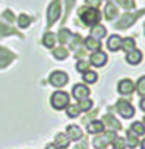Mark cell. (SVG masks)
I'll list each match as a JSON object with an SVG mask.
<instances>
[{"label":"cell","mask_w":145,"mask_h":149,"mask_svg":"<svg viewBox=\"0 0 145 149\" xmlns=\"http://www.w3.org/2000/svg\"><path fill=\"white\" fill-rule=\"evenodd\" d=\"M78 17L81 19V22L84 25L94 27L102 21V13L98 11V8H92V6L86 5V6L78 8Z\"/></svg>","instance_id":"1"},{"label":"cell","mask_w":145,"mask_h":149,"mask_svg":"<svg viewBox=\"0 0 145 149\" xmlns=\"http://www.w3.org/2000/svg\"><path fill=\"white\" fill-rule=\"evenodd\" d=\"M115 136H117L115 132L108 129V130H103V132H100V134H97V136L94 138L92 144H94L95 149H106L109 144H112Z\"/></svg>","instance_id":"2"},{"label":"cell","mask_w":145,"mask_h":149,"mask_svg":"<svg viewBox=\"0 0 145 149\" xmlns=\"http://www.w3.org/2000/svg\"><path fill=\"white\" fill-rule=\"evenodd\" d=\"M144 14H145V10H139V11H134V13H125L122 17L114 24V27L117 30H125V29H128V27H131L133 24Z\"/></svg>","instance_id":"3"},{"label":"cell","mask_w":145,"mask_h":149,"mask_svg":"<svg viewBox=\"0 0 145 149\" xmlns=\"http://www.w3.org/2000/svg\"><path fill=\"white\" fill-rule=\"evenodd\" d=\"M69 100H70V96L67 94L66 91H59L58 90L50 96V104H52V107H53L55 110H63V108H66L70 104Z\"/></svg>","instance_id":"4"},{"label":"cell","mask_w":145,"mask_h":149,"mask_svg":"<svg viewBox=\"0 0 145 149\" xmlns=\"http://www.w3.org/2000/svg\"><path fill=\"white\" fill-rule=\"evenodd\" d=\"M115 110H117V113H120V116H123L125 119H130L134 116V107L131 105L130 100L119 99L117 104H115Z\"/></svg>","instance_id":"5"},{"label":"cell","mask_w":145,"mask_h":149,"mask_svg":"<svg viewBox=\"0 0 145 149\" xmlns=\"http://www.w3.org/2000/svg\"><path fill=\"white\" fill-rule=\"evenodd\" d=\"M59 16H61V3H59V0H53L47 10V24L53 25L59 19Z\"/></svg>","instance_id":"6"},{"label":"cell","mask_w":145,"mask_h":149,"mask_svg":"<svg viewBox=\"0 0 145 149\" xmlns=\"http://www.w3.org/2000/svg\"><path fill=\"white\" fill-rule=\"evenodd\" d=\"M48 82H50V85H53L55 88H61L69 82V77H67V74L63 71H53L48 75Z\"/></svg>","instance_id":"7"},{"label":"cell","mask_w":145,"mask_h":149,"mask_svg":"<svg viewBox=\"0 0 145 149\" xmlns=\"http://www.w3.org/2000/svg\"><path fill=\"white\" fill-rule=\"evenodd\" d=\"M117 91L122 96H131L136 91V83L131 79H122L117 85Z\"/></svg>","instance_id":"8"},{"label":"cell","mask_w":145,"mask_h":149,"mask_svg":"<svg viewBox=\"0 0 145 149\" xmlns=\"http://www.w3.org/2000/svg\"><path fill=\"white\" fill-rule=\"evenodd\" d=\"M89 94H91V90L87 88V85H84V83H75V85L72 86V96H74L76 100L86 99Z\"/></svg>","instance_id":"9"},{"label":"cell","mask_w":145,"mask_h":149,"mask_svg":"<svg viewBox=\"0 0 145 149\" xmlns=\"http://www.w3.org/2000/svg\"><path fill=\"white\" fill-rule=\"evenodd\" d=\"M108 61V55L102 50H97V52H92V55L89 57V63L92 66H97V68H102L104 66Z\"/></svg>","instance_id":"10"},{"label":"cell","mask_w":145,"mask_h":149,"mask_svg":"<svg viewBox=\"0 0 145 149\" xmlns=\"http://www.w3.org/2000/svg\"><path fill=\"white\" fill-rule=\"evenodd\" d=\"M102 121H103V124H104V129L108 127L109 130H114V132H117V130L122 129V124H120L112 115H104Z\"/></svg>","instance_id":"11"},{"label":"cell","mask_w":145,"mask_h":149,"mask_svg":"<svg viewBox=\"0 0 145 149\" xmlns=\"http://www.w3.org/2000/svg\"><path fill=\"white\" fill-rule=\"evenodd\" d=\"M14 60V54L13 52H10L8 49L5 47H0V69H3V68H6L8 64Z\"/></svg>","instance_id":"12"},{"label":"cell","mask_w":145,"mask_h":149,"mask_svg":"<svg viewBox=\"0 0 145 149\" xmlns=\"http://www.w3.org/2000/svg\"><path fill=\"white\" fill-rule=\"evenodd\" d=\"M83 44H84V49H86V50H91V52L102 50V41H100V39L92 38V36H89V38H84L83 39Z\"/></svg>","instance_id":"13"},{"label":"cell","mask_w":145,"mask_h":149,"mask_svg":"<svg viewBox=\"0 0 145 149\" xmlns=\"http://www.w3.org/2000/svg\"><path fill=\"white\" fill-rule=\"evenodd\" d=\"M103 130H104V124H103V121H100V119L91 121V123L86 126V132L91 134V135H97V134H100V132H103Z\"/></svg>","instance_id":"14"},{"label":"cell","mask_w":145,"mask_h":149,"mask_svg":"<svg viewBox=\"0 0 145 149\" xmlns=\"http://www.w3.org/2000/svg\"><path fill=\"white\" fill-rule=\"evenodd\" d=\"M6 35H17L19 38H22V35L13 27V24H8L0 19V36H6Z\"/></svg>","instance_id":"15"},{"label":"cell","mask_w":145,"mask_h":149,"mask_svg":"<svg viewBox=\"0 0 145 149\" xmlns=\"http://www.w3.org/2000/svg\"><path fill=\"white\" fill-rule=\"evenodd\" d=\"M66 135L70 138V141H80V140H83V132L80 129V126H67Z\"/></svg>","instance_id":"16"},{"label":"cell","mask_w":145,"mask_h":149,"mask_svg":"<svg viewBox=\"0 0 145 149\" xmlns=\"http://www.w3.org/2000/svg\"><path fill=\"white\" fill-rule=\"evenodd\" d=\"M119 16V8L115 3H106V6H104V17H106V21H114L115 17Z\"/></svg>","instance_id":"17"},{"label":"cell","mask_w":145,"mask_h":149,"mask_svg":"<svg viewBox=\"0 0 145 149\" xmlns=\"http://www.w3.org/2000/svg\"><path fill=\"white\" fill-rule=\"evenodd\" d=\"M142 57H144L142 52L137 50V49H134V50H131V52H126V57H125V60H126V63L136 66V64H139L140 61H142Z\"/></svg>","instance_id":"18"},{"label":"cell","mask_w":145,"mask_h":149,"mask_svg":"<svg viewBox=\"0 0 145 149\" xmlns=\"http://www.w3.org/2000/svg\"><path fill=\"white\" fill-rule=\"evenodd\" d=\"M72 38H74V33H72L69 29H66V27L59 30V31H58V36H56V39L61 42V46H64V44H67V42H70Z\"/></svg>","instance_id":"19"},{"label":"cell","mask_w":145,"mask_h":149,"mask_svg":"<svg viewBox=\"0 0 145 149\" xmlns=\"http://www.w3.org/2000/svg\"><path fill=\"white\" fill-rule=\"evenodd\" d=\"M122 47V38L119 35H111L108 38V49L111 52H117Z\"/></svg>","instance_id":"20"},{"label":"cell","mask_w":145,"mask_h":149,"mask_svg":"<svg viewBox=\"0 0 145 149\" xmlns=\"http://www.w3.org/2000/svg\"><path fill=\"white\" fill-rule=\"evenodd\" d=\"M128 132H131V134L136 135V136H144L145 135V126H144V123L134 121V123L130 126V129H128Z\"/></svg>","instance_id":"21"},{"label":"cell","mask_w":145,"mask_h":149,"mask_svg":"<svg viewBox=\"0 0 145 149\" xmlns=\"http://www.w3.org/2000/svg\"><path fill=\"white\" fill-rule=\"evenodd\" d=\"M55 144L59 149H67V148H69V144H70V138L66 134H58L55 136Z\"/></svg>","instance_id":"22"},{"label":"cell","mask_w":145,"mask_h":149,"mask_svg":"<svg viewBox=\"0 0 145 149\" xmlns=\"http://www.w3.org/2000/svg\"><path fill=\"white\" fill-rule=\"evenodd\" d=\"M91 36L95 39H102L106 36V29H104L103 25H100V24H97V25H94L91 29Z\"/></svg>","instance_id":"23"},{"label":"cell","mask_w":145,"mask_h":149,"mask_svg":"<svg viewBox=\"0 0 145 149\" xmlns=\"http://www.w3.org/2000/svg\"><path fill=\"white\" fill-rule=\"evenodd\" d=\"M55 42H56V35L52 33V31H47L42 38V44L47 47V49H53L55 47Z\"/></svg>","instance_id":"24"},{"label":"cell","mask_w":145,"mask_h":149,"mask_svg":"<svg viewBox=\"0 0 145 149\" xmlns=\"http://www.w3.org/2000/svg\"><path fill=\"white\" fill-rule=\"evenodd\" d=\"M52 54H53V57H55L56 60H66L67 57H69V50H67L64 46L53 47V50H52Z\"/></svg>","instance_id":"25"},{"label":"cell","mask_w":145,"mask_h":149,"mask_svg":"<svg viewBox=\"0 0 145 149\" xmlns=\"http://www.w3.org/2000/svg\"><path fill=\"white\" fill-rule=\"evenodd\" d=\"M122 50L125 52H131V50H134L136 49V41H134V38H125L122 39V47H120Z\"/></svg>","instance_id":"26"},{"label":"cell","mask_w":145,"mask_h":149,"mask_svg":"<svg viewBox=\"0 0 145 149\" xmlns=\"http://www.w3.org/2000/svg\"><path fill=\"white\" fill-rule=\"evenodd\" d=\"M83 80H84L86 85H92V83H95L97 80H98V74L94 71H86L83 74Z\"/></svg>","instance_id":"27"},{"label":"cell","mask_w":145,"mask_h":149,"mask_svg":"<svg viewBox=\"0 0 145 149\" xmlns=\"http://www.w3.org/2000/svg\"><path fill=\"white\" fill-rule=\"evenodd\" d=\"M125 141H126V146L130 148V149H134L136 146H137L139 140H137V136H136V135H133L131 132H128V130H126V136H125Z\"/></svg>","instance_id":"28"},{"label":"cell","mask_w":145,"mask_h":149,"mask_svg":"<svg viewBox=\"0 0 145 149\" xmlns=\"http://www.w3.org/2000/svg\"><path fill=\"white\" fill-rule=\"evenodd\" d=\"M66 113L69 118H76V116H80L81 110H80L78 105H75V104H69V105L66 107Z\"/></svg>","instance_id":"29"},{"label":"cell","mask_w":145,"mask_h":149,"mask_svg":"<svg viewBox=\"0 0 145 149\" xmlns=\"http://www.w3.org/2000/svg\"><path fill=\"white\" fill-rule=\"evenodd\" d=\"M31 21H33V19H31L28 14H25V13H23V14H21V16H19V19H17V24H19V27H21V29H27V27H30Z\"/></svg>","instance_id":"30"},{"label":"cell","mask_w":145,"mask_h":149,"mask_svg":"<svg viewBox=\"0 0 145 149\" xmlns=\"http://www.w3.org/2000/svg\"><path fill=\"white\" fill-rule=\"evenodd\" d=\"M76 105H78V108H80L81 111H89L94 104H92V100H91V99H87V97H86V99L78 100V104H76Z\"/></svg>","instance_id":"31"},{"label":"cell","mask_w":145,"mask_h":149,"mask_svg":"<svg viewBox=\"0 0 145 149\" xmlns=\"http://www.w3.org/2000/svg\"><path fill=\"white\" fill-rule=\"evenodd\" d=\"M136 90H137V94H139V96L145 97V75L139 77L137 83H136Z\"/></svg>","instance_id":"32"},{"label":"cell","mask_w":145,"mask_h":149,"mask_svg":"<svg viewBox=\"0 0 145 149\" xmlns=\"http://www.w3.org/2000/svg\"><path fill=\"white\" fill-rule=\"evenodd\" d=\"M89 66H91V63L84 61V60H78L76 64H75V69L78 72H81V74H84L86 71H89Z\"/></svg>","instance_id":"33"},{"label":"cell","mask_w":145,"mask_h":149,"mask_svg":"<svg viewBox=\"0 0 145 149\" xmlns=\"http://www.w3.org/2000/svg\"><path fill=\"white\" fill-rule=\"evenodd\" d=\"M115 3H117V5H120L123 10H133V8L136 6L134 0H115Z\"/></svg>","instance_id":"34"},{"label":"cell","mask_w":145,"mask_h":149,"mask_svg":"<svg viewBox=\"0 0 145 149\" xmlns=\"http://www.w3.org/2000/svg\"><path fill=\"white\" fill-rule=\"evenodd\" d=\"M125 146H126L125 138H122V136H115L114 141H112V148L114 149H125Z\"/></svg>","instance_id":"35"},{"label":"cell","mask_w":145,"mask_h":149,"mask_svg":"<svg viewBox=\"0 0 145 149\" xmlns=\"http://www.w3.org/2000/svg\"><path fill=\"white\" fill-rule=\"evenodd\" d=\"M100 3H102V0H86V5L92 8H98Z\"/></svg>","instance_id":"36"},{"label":"cell","mask_w":145,"mask_h":149,"mask_svg":"<svg viewBox=\"0 0 145 149\" xmlns=\"http://www.w3.org/2000/svg\"><path fill=\"white\" fill-rule=\"evenodd\" d=\"M75 149H87V141H86V140H83V141L80 143Z\"/></svg>","instance_id":"37"},{"label":"cell","mask_w":145,"mask_h":149,"mask_svg":"<svg viewBox=\"0 0 145 149\" xmlns=\"http://www.w3.org/2000/svg\"><path fill=\"white\" fill-rule=\"evenodd\" d=\"M139 108H140L142 111H145V97H142V99L139 100Z\"/></svg>","instance_id":"38"},{"label":"cell","mask_w":145,"mask_h":149,"mask_svg":"<svg viewBox=\"0 0 145 149\" xmlns=\"http://www.w3.org/2000/svg\"><path fill=\"white\" fill-rule=\"evenodd\" d=\"M72 5H74V0H67V11H66V14H69V13H70Z\"/></svg>","instance_id":"39"},{"label":"cell","mask_w":145,"mask_h":149,"mask_svg":"<svg viewBox=\"0 0 145 149\" xmlns=\"http://www.w3.org/2000/svg\"><path fill=\"white\" fill-rule=\"evenodd\" d=\"M45 149H59V148L56 146L55 143H50V144H47V146H45Z\"/></svg>","instance_id":"40"},{"label":"cell","mask_w":145,"mask_h":149,"mask_svg":"<svg viewBox=\"0 0 145 149\" xmlns=\"http://www.w3.org/2000/svg\"><path fill=\"white\" fill-rule=\"evenodd\" d=\"M140 149H145V138L142 140V143H140Z\"/></svg>","instance_id":"41"},{"label":"cell","mask_w":145,"mask_h":149,"mask_svg":"<svg viewBox=\"0 0 145 149\" xmlns=\"http://www.w3.org/2000/svg\"><path fill=\"white\" fill-rule=\"evenodd\" d=\"M144 126H145V118H144Z\"/></svg>","instance_id":"42"}]
</instances>
